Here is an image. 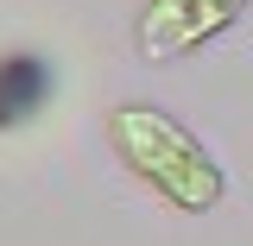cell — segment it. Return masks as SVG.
I'll return each mask as SVG.
<instances>
[{"label": "cell", "instance_id": "6da1fadb", "mask_svg": "<svg viewBox=\"0 0 253 246\" xmlns=\"http://www.w3.org/2000/svg\"><path fill=\"white\" fill-rule=\"evenodd\" d=\"M108 145L177 215H209V209H221V196H228V177H221L215 158L203 152V139L177 114L152 107V101H114L108 107Z\"/></svg>", "mask_w": 253, "mask_h": 246}, {"label": "cell", "instance_id": "7a4b0ae2", "mask_svg": "<svg viewBox=\"0 0 253 246\" xmlns=\"http://www.w3.org/2000/svg\"><path fill=\"white\" fill-rule=\"evenodd\" d=\"M241 13H247V0H146L139 26H133V44H139V57L171 63L184 51H196V44L221 38Z\"/></svg>", "mask_w": 253, "mask_h": 246}, {"label": "cell", "instance_id": "3957f363", "mask_svg": "<svg viewBox=\"0 0 253 246\" xmlns=\"http://www.w3.org/2000/svg\"><path fill=\"white\" fill-rule=\"evenodd\" d=\"M57 89V76H51V63L38 57V51H13V57H0V133H19L44 114V101Z\"/></svg>", "mask_w": 253, "mask_h": 246}]
</instances>
